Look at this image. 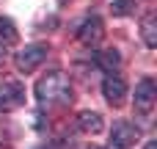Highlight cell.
<instances>
[{
	"label": "cell",
	"instance_id": "5bb4252c",
	"mask_svg": "<svg viewBox=\"0 0 157 149\" xmlns=\"http://www.w3.org/2000/svg\"><path fill=\"white\" fill-rule=\"evenodd\" d=\"M3 58H6V44L0 41V61H3Z\"/></svg>",
	"mask_w": 157,
	"mask_h": 149
},
{
	"label": "cell",
	"instance_id": "30bf717a",
	"mask_svg": "<svg viewBox=\"0 0 157 149\" xmlns=\"http://www.w3.org/2000/svg\"><path fill=\"white\" fill-rule=\"evenodd\" d=\"M141 33H144L146 47H157V19H155V14H146L141 19Z\"/></svg>",
	"mask_w": 157,
	"mask_h": 149
},
{
	"label": "cell",
	"instance_id": "ba28073f",
	"mask_svg": "<svg viewBox=\"0 0 157 149\" xmlns=\"http://www.w3.org/2000/svg\"><path fill=\"white\" fill-rule=\"evenodd\" d=\"M77 127H80L83 133H88V135H97L105 124H102V116H99L97 111H83V113L77 116Z\"/></svg>",
	"mask_w": 157,
	"mask_h": 149
},
{
	"label": "cell",
	"instance_id": "9c48e42d",
	"mask_svg": "<svg viewBox=\"0 0 157 149\" xmlns=\"http://www.w3.org/2000/svg\"><path fill=\"white\" fill-rule=\"evenodd\" d=\"M94 61H97L99 69L113 75V69H119V64H121V55L116 50H99V53H94Z\"/></svg>",
	"mask_w": 157,
	"mask_h": 149
},
{
	"label": "cell",
	"instance_id": "52a82bcc",
	"mask_svg": "<svg viewBox=\"0 0 157 149\" xmlns=\"http://www.w3.org/2000/svg\"><path fill=\"white\" fill-rule=\"evenodd\" d=\"M102 94H105V100H108L113 108H119V105L124 102V97H127V83H124L121 77H116V75H108V77L102 80Z\"/></svg>",
	"mask_w": 157,
	"mask_h": 149
},
{
	"label": "cell",
	"instance_id": "8fae6325",
	"mask_svg": "<svg viewBox=\"0 0 157 149\" xmlns=\"http://www.w3.org/2000/svg\"><path fill=\"white\" fill-rule=\"evenodd\" d=\"M0 41H17V28L8 17H0Z\"/></svg>",
	"mask_w": 157,
	"mask_h": 149
},
{
	"label": "cell",
	"instance_id": "6da1fadb",
	"mask_svg": "<svg viewBox=\"0 0 157 149\" xmlns=\"http://www.w3.org/2000/svg\"><path fill=\"white\" fill-rule=\"evenodd\" d=\"M36 100L41 105H66L72 102V86L63 72H50L36 83Z\"/></svg>",
	"mask_w": 157,
	"mask_h": 149
},
{
	"label": "cell",
	"instance_id": "3957f363",
	"mask_svg": "<svg viewBox=\"0 0 157 149\" xmlns=\"http://www.w3.org/2000/svg\"><path fill=\"white\" fill-rule=\"evenodd\" d=\"M25 102V86L19 80H0V113H8Z\"/></svg>",
	"mask_w": 157,
	"mask_h": 149
},
{
	"label": "cell",
	"instance_id": "7a4b0ae2",
	"mask_svg": "<svg viewBox=\"0 0 157 149\" xmlns=\"http://www.w3.org/2000/svg\"><path fill=\"white\" fill-rule=\"evenodd\" d=\"M138 138H141V127L132 124V122H127V119H119L113 124V130H110V144H113V149H130V147H135Z\"/></svg>",
	"mask_w": 157,
	"mask_h": 149
},
{
	"label": "cell",
	"instance_id": "277c9868",
	"mask_svg": "<svg viewBox=\"0 0 157 149\" xmlns=\"http://www.w3.org/2000/svg\"><path fill=\"white\" fill-rule=\"evenodd\" d=\"M155 100H157L155 80H152V77H144V80L135 86V113L149 116V113H152V108H155Z\"/></svg>",
	"mask_w": 157,
	"mask_h": 149
},
{
	"label": "cell",
	"instance_id": "8992f818",
	"mask_svg": "<svg viewBox=\"0 0 157 149\" xmlns=\"http://www.w3.org/2000/svg\"><path fill=\"white\" fill-rule=\"evenodd\" d=\"M102 36H105V28H102V19H99V17H88V19L77 28V39H80L86 47L99 44Z\"/></svg>",
	"mask_w": 157,
	"mask_h": 149
},
{
	"label": "cell",
	"instance_id": "4fadbf2b",
	"mask_svg": "<svg viewBox=\"0 0 157 149\" xmlns=\"http://www.w3.org/2000/svg\"><path fill=\"white\" fill-rule=\"evenodd\" d=\"M144 149H157V141H146V147Z\"/></svg>",
	"mask_w": 157,
	"mask_h": 149
},
{
	"label": "cell",
	"instance_id": "7c38bea8",
	"mask_svg": "<svg viewBox=\"0 0 157 149\" xmlns=\"http://www.w3.org/2000/svg\"><path fill=\"white\" fill-rule=\"evenodd\" d=\"M110 11H113L116 17H127V14L132 11V0H113Z\"/></svg>",
	"mask_w": 157,
	"mask_h": 149
},
{
	"label": "cell",
	"instance_id": "9a60e30c",
	"mask_svg": "<svg viewBox=\"0 0 157 149\" xmlns=\"http://www.w3.org/2000/svg\"><path fill=\"white\" fill-rule=\"evenodd\" d=\"M88 149H102V147H88Z\"/></svg>",
	"mask_w": 157,
	"mask_h": 149
},
{
	"label": "cell",
	"instance_id": "5b68a950",
	"mask_svg": "<svg viewBox=\"0 0 157 149\" xmlns=\"http://www.w3.org/2000/svg\"><path fill=\"white\" fill-rule=\"evenodd\" d=\"M47 58V44H28L22 53H17V69L19 72H33L39 69V64Z\"/></svg>",
	"mask_w": 157,
	"mask_h": 149
}]
</instances>
